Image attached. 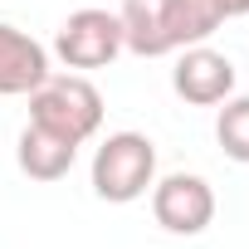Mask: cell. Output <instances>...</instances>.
I'll use <instances>...</instances> for the list:
<instances>
[{
  "instance_id": "6da1fadb",
  "label": "cell",
  "mask_w": 249,
  "mask_h": 249,
  "mask_svg": "<svg viewBox=\"0 0 249 249\" xmlns=\"http://www.w3.org/2000/svg\"><path fill=\"white\" fill-rule=\"evenodd\" d=\"M30 122H39V127L59 132L64 142L83 147L103 127V93L83 73H49L30 93Z\"/></svg>"
},
{
  "instance_id": "7a4b0ae2",
  "label": "cell",
  "mask_w": 249,
  "mask_h": 249,
  "mask_svg": "<svg viewBox=\"0 0 249 249\" xmlns=\"http://www.w3.org/2000/svg\"><path fill=\"white\" fill-rule=\"evenodd\" d=\"M157 181V147L147 132H107L93 152V191L107 205H132Z\"/></svg>"
},
{
  "instance_id": "3957f363",
  "label": "cell",
  "mask_w": 249,
  "mask_h": 249,
  "mask_svg": "<svg viewBox=\"0 0 249 249\" xmlns=\"http://www.w3.org/2000/svg\"><path fill=\"white\" fill-rule=\"evenodd\" d=\"M54 54H59L64 69H78V73L107 69L122 54V20L112 10H93V5L73 10L59 25V35H54Z\"/></svg>"
},
{
  "instance_id": "277c9868",
  "label": "cell",
  "mask_w": 249,
  "mask_h": 249,
  "mask_svg": "<svg viewBox=\"0 0 249 249\" xmlns=\"http://www.w3.org/2000/svg\"><path fill=\"white\" fill-rule=\"evenodd\" d=\"M152 215L166 234H200L215 220V191L205 176L196 171H171L161 181H152Z\"/></svg>"
},
{
  "instance_id": "5b68a950",
  "label": "cell",
  "mask_w": 249,
  "mask_h": 249,
  "mask_svg": "<svg viewBox=\"0 0 249 249\" xmlns=\"http://www.w3.org/2000/svg\"><path fill=\"white\" fill-rule=\"evenodd\" d=\"M176 69H171V88L181 103L191 107H215L234 93V64L230 54L220 49H205V44H191V49H176Z\"/></svg>"
},
{
  "instance_id": "8992f818",
  "label": "cell",
  "mask_w": 249,
  "mask_h": 249,
  "mask_svg": "<svg viewBox=\"0 0 249 249\" xmlns=\"http://www.w3.org/2000/svg\"><path fill=\"white\" fill-rule=\"evenodd\" d=\"M49 73H54L49 69V49L35 35H25V30L0 20V98H30Z\"/></svg>"
},
{
  "instance_id": "52a82bcc",
  "label": "cell",
  "mask_w": 249,
  "mask_h": 249,
  "mask_svg": "<svg viewBox=\"0 0 249 249\" xmlns=\"http://www.w3.org/2000/svg\"><path fill=\"white\" fill-rule=\"evenodd\" d=\"M122 49H132L137 59H161L176 54L171 39V0H122Z\"/></svg>"
},
{
  "instance_id": "ba28073f",
  "label": "cell",
  "mask_w": 249,
  "mask_h": 249,
  "mask_svg": "<svg viewBox=\"0 0 249 249\" xmlns=\"http://www.w3.org/2000/svg\"><path fill=\"white\" fill-rule=\"evenodd\" d=\"M15 161L30 181H64L78 161V147L64 142L59 132L39 127V122H25V132H20V147H15Z\"/></svg>"
},
{
  "instance_id": "9c48e42d",
  "label": "cell",
  "mask_w": 249,
  "mask_h": 249,
  "mask_svg": "<svg viewBox=\"0 0 249 249\" xmlns=\"http://www.w3.org/2000/svg\"><path fill=\"white\" fill-rule=\"evenodd\" d=\"M220 25H225V10L215 0H171V39H176V49L205 44Z\"/></svg>"
},
{
  "instance_id": "30bf717a",
  "label": "cell",
  "mask_w": 249,
  "mask_h": 249,
  "mask_svg": "<svg viewBox=\"0 0 249 249\" xmlns=\"http://www.w3.org/2000/svg\"><path fill=\"white\" fill-rule=\"evenodd\" d=\"M215 142L230 161L249 166V93H230L220 117H215Z\"/></svg>"
},
{
  "instance_id": "8fae6325",
  "label": "cell",
  "mask_w": 249,
  "mask_h": 249,
  "mask_svg": "<svg viewBox=\"0 0 249 249\" xmlns=\"http://www.w3.org/2000/svg\"><path fill=\"white\" fill-rule=\"evenodd\" d=\"M215 5L225 10V20H239V15H249V0H215Z\"/></svg>"
}]
</instances>
